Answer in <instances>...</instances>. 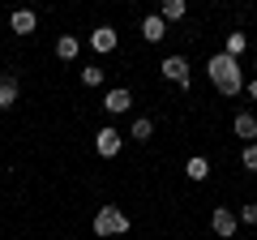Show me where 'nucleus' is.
I'll list each match as a JSON object with an SVG mask.
<instances>
[{
    "instance_id": "7ed1b4c3",
    "label": "nucleus",
    "mask_w": 257,
    "mask_h": 240,
    "mask_svg": "<svg viewBox=\"0 0 257 240\" xmlns=\"http://www.w3.org/2000/svg\"><path fill=\"white\" fill-rule=\"evenodd\" d=\"M159 69H163V77L172 86H180V90L193 86V73H189V60H184V56H163V65H159Z\"/></svg>"
},
{
    "instance_id": "9d476101",
    "label": "nucleus",
    "mask_w": 257,
    "mask_h": 240,
    "mask_svg": "<svg viewBox=\"0 0 257 240\" xmlns=\"http://www.w3.org/2000/svg\"><path fill=\"white\" fill-rule=\"evenodd\" d=\"M9 26H13V35H35L39 13H35V9H13V13H9Z\"/></svg>"
},
{
    "instance_id": "1a4fd4ad",
    "label": "nucleus",
    "mask_w": 257,
    "mask_h": 240,
    "mask_svg": "<svg viewBox=\"0 0 257 240\" xmlns=\"http://www.w3.org/2000/svg\"><path fill=\"white\" fill-rule=\"evenodd\" d=\"M18 94H22L18 73H0V111H9L13 103H18Z\"/></svg>"
},
{
    "instance_id": "4468645a",
    "label": "nucleus",
    "mask_w": 257,
    "mask_h": 240,
    "mask_svg": "<svg viewBox=\"0 0 257 240\" xmlns=\"http://www.w3.org/2000/svg\"><path fill=\"white\" fill-rule=\"evenodd\" d=\"M128 138H133V142H150V138H155V120L138 116V120H133V129H128Z\"/></svg>"
},
{
    "instance_id": "423d86ee",
    "label": "nucleus",
    "mask_w": 257,
    "mask_h": 240,
    "mask_svg": "<svg viewBox=\"0 0 257 240\" xmlns=\"http://www.w3.org/2000/svg\"><path fill=\"white\" fill-rule=\"evenodd\" d=\"M231 133H236L244 146H253L257 142V116L253 111H236V116H231Z\"/></svg>"
},
{
    "instance_id": "f3484780",
    "label": "nucleus",
    "mask_w": 257,
    "mask_h": 240,
    "mask_svg": "<svg viewBox=\"0 0 257 240\" xmlns=\"http://www.w3.org/2000/svg\"><path fill=\"white\" fill-rule=\"evenodd\" d=\"M103 82H107V69H99V65H86L82 69V86L94 90V86H103Z\"/></svg>"
},
{
    "instance_id": "39448f33",
    "label": "nucleus",
    "mask_w": 257,
    "mask_h": 240,
    "mask_svg": "<svg viewBox=\"0 0 257 240\" xmlns=\"http://www.w3.org/2000/svg\"><path fill=\"white\" fill-rule=\"evenodd\" d=\"M236 227H240V214L231 210V206H214V214H210V231L219 240H231L236 236Z\"/></svg>"
},
{
    "instance_id": "aec40b11",
    "label": "nucleus",
    "mask_w": 257,
    "mask_h": 240,
    "mask_svg": "<svg viewBox=\"0 0 257 240\" xmlns=\"http://www.w3.org/2000/svg\"><path fill=\"white\" fill-rule=\"evenodd\" d=\"M244 94H248V99L257 103V77H253V82H244Z\"/></svg>"
},
{
    "instance_id": "a211bd4d",
    "label": "nucleus",
    "mask_w": 257,
    "mask_h": 240,
    "mask_svg": "<svg viewBox=\"0 0 257 240\" xmlns=\"http://www.w3.org/2000/svg\"><path fill=\"white\" fill-rule=\"evenodd\" d=\"M240 163H244L248 172H257V142H253V146H244V150H240Z\"/></svg>"
},
{
    "instance_id": "20e7f679",
    "label": "nucleus",
    "mask_w": 257,
    "mask_h": 240,
    "mask_svg": "<svg viewBox=\"0 0 257 240\" xmlns=\"http://www.w3.org/2000/svg\"><path fill=\"white\" fill-rule=\"evenodd\" d=\"M120 146H124V133L111 129V125H103V129L94 133V155H99V159H116Z\"/></svg>"
},
{
    "instance_id": "dca6fc26",
    "label": "nucleus",
    "mask_w": 257,
    "mask_h": 240,
    "mask_svg": "<svg viewBox=\"0 0 257 240\" xmlns=\"http://www.w3.org/2000/svg\"><path fill=\"white\" fill-rule=\"evenodd\" d=\"M184 13H189V5H184V0H163V13H159V18H163V22H180Z\"/></svg>"
},
{
    "instance_id": "f03ea898",
    "label": "nucleus",
    "mask_w": 257,
    "mask_h": 240,
    "mask_svg": "<svg viewBox=\"0 0 257 240\" xmlns=\"http://www.w3.org/2000/svg\"><path fill=\"white\" fill-rule=\"evenodd\" d=\"M128 231V214L120 206H99L94 210V236L99 240H111V236H124Z\"/></svg>"
},
{
    "instance_id": "2eb2a0df",
    "label": "nucleus",
    "mask_w": 257,
    "mask_h": 240,
    "mask_svg": "<svg viewBox=\"0 0 257 240\" xmlns=\"http://www.w3.org/2000/svg\"><path fill=\"white\" fill-rule=\"evenodd\" d=\"M244 47H248V39L240 35V30H231V35H227V43H223V56H231V60H240V56H244Z\"/></svg>"
},
{
    "instance_id": "f257e3e1",
    "label": "nucleus",
    "mask_w": 257,
    "mask_h": 240,
    "mask_svg": "<svg viewBox=\"0 0 257 240\" xmlns=\"http://www.w3.org/2000/svg\"><path fill=\"white\" fill-rule=\"evenodd\" d=\"M206 73H210L214 90L227 94V99H236V94L244 90V73H240V60H231V56H223V52L206 60Z\"/></svg>"
},
{
    "instance_id": "9b49d317",
    "label": "nucleus",
    "mask_w": 257,
    "mask_h": 240,
    "mask_svg": "<svg viewBox=\"0 0 257 240\" xmlns=\"http://www.w3.org/2000/svg\"><path fill=\"white\" fill-rule=\"evenodd\" d=\"M142 39H146V43H163V39H167V22L159 18V13L142 18Z\"/></svg>"
},
{
    "instance_id": "6ab92c4d",
    "label": "nucleus",
    "mask_w": 257,
    "mask_h": 240,
    "mask_svg": "<svg viewBox=\"0 0 257 240\" xmlns=\"http://www.w3.org/2000/svg\"><path fill=\"white\" fill-rule=\"evenodd\" d=\"M240 223H248V227H257V202L240 206Z\"/></svg>"
},
{
    "instance_id": "0eeeda50",
    "label": "nucleus",
    "mask_w": 257,
    "mask_h": 240,
    "mask_svg": "<svg viewBox=\"0 0 257 240\" xmlns=\"http://www.w3.org/2000/svg\"><path fill=\"white\" fill-rule=\"evenodd\" d=\"M128 107H133V94H128V86H111L107 99H103V111H107V116H124Z\"/></svg>"
},
{
    "instance_id": "f8f14e48",
    "label": "nucleus",
    "mask_w": 257,
    "mask_h": 240,
    "mask_svg": "<svg viewBox=\"0 0 257 240\" xmlns=\"http://www.w3.org/2000/svg\"><path fill=\"white\" fill-rule=\"evenodd\" d=\"M56 56H60V60H77V56H82V39L77 35H60L56 39Z\"/></svg>"
},
{
    "instance_id": "ddd939ff",
    "label": "nucleus",
    "mask_w": 257,
    "mask_h": 240,
    "mask_svg": "<svg viewBox=\"0 0 257 240\" xmlns=\"http://www.w3.org/2000/svg\"><path fill=\"white\" fill-rule=\"evenodd\" d=\"M184 176H189V180H197V185H202L206 176H210V159H206V155H193L189 163H184Z\"/></svg>"
},
{
    "instance_id": "6e6552de",
    "label": "nucleus",
    "mask_w": 257,
    "mask_h": 240,
    "mask_svg": "<svg viewBox=\"0 0 257 240\" xmlns=\"http://www.w3.org/2000/svg\"><path fill=\"white\" fill-rule=\"evenodd\" d=\"M116 43H120L116 26H94V35H90V47H94L99 56H111V52H116Z\"/></svg>"
}]
</instances>
